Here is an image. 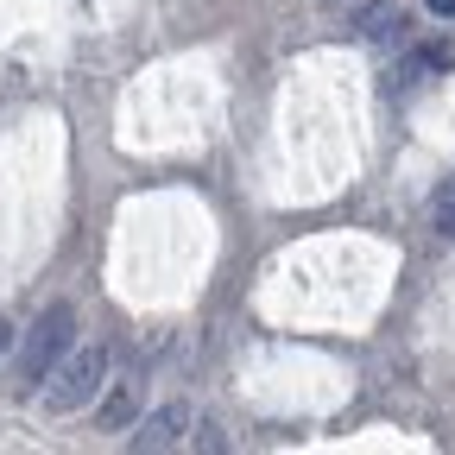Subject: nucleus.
<instances>
[{"label":"nucleus","mask_w":455,"mask_h":455,"mask_svg":"<svg viewBox=\"0 0 455 455\" xmlns=\"http://www.w3.org/2000/svg\"><path fill=\"white\" fill-rule=\"evenodd\" d=\"M133 418H140V379H108V392H95V424L133 430Z\"/></svg>","instance_id":"20e7f679"},{"label":"nucleus","mask_w":455,"mask_h":455,"mask_svg":"<svg viewBox=\"0 0 455 455\" xmlns=\"http://www.w3.org/2000/svg\"><path fill=\"white\" fill-rule=\"evenodd\" d=\"M436 221H443V228H449V235H455V190H449V196H443V209H436Z\"/></svg>","instance_id":"0eeeda50"},{"label":"nucleus","mask_w":455,"mask_h":455,"mask_svg":"<svg viewBox=\"0 0 455 455\" xmlns=\"http://www.w3.org/2000/svg\"><path fill=\"white\" fill-rule=\"evenodd\" d=\"M190 424H196L190 398H164V405H158V411H152V418L133 430V449H146V455H152V449H178Z\"/></svg>","instance_id":"7ed1b4c3"},{"label":"nucleus","mask_w":455,"mask_h":455,"mask_svg":"<svg viewBox=\"0 0 455 455\" xmlns=\"http://www.w3.org/2000/svg\"><path fill=\"white\" fill-rule=\"evenodd\" d=\"M361 32H367V38H386V32H392V7H373V13H361Z\"/></svg>","instance_id":"39448f33"},{"label":"nucleus","mask_w":455,"mask_h":455,"mask_svg":"<svg viewBox=\"0 0 455 455\" xmlns=\"http://www.w3.org/2000/svg\"><path fill=\"white\" fill-rule=\"evenodd\" d=\"M108 367H114V348L108 341H76V348L51 367V386L38 392V405L51 418H70L83 405H95V392L108 386Z\"/></svg>","instance_id":"f257e3e1"},{"label":"nucleus","mask_w":455,"mask_h":455,"mask_svg":"<svg viewBox=\"0 0 455 455\" xmlns=\"http://www.w3.org/2000/svg\"><path fill=\"white\" fill-rule=\"evenodd\" d=\"M424 64H430V70H455V44H430Z\"/></svg>","instance_id":"423d86ee"},{"label":"nucleus","mask_w":455,"mask_h":455,"mask_svg":"<svg viewBox=\"0 0 455 455\" xmlns=\"http://www.w3.org/2000/svg\"><path fill=\"white\" fill-rule=\"evenodd\" d=\"M76 348V310L70 304H44L38 323L26 329V348H20V373L26 379H44V367H57Z\"/></svg>","instance_id":"f03ea898"},{"label":"nucleus","mask_w":455,"mask_h":455,"mask_svg":"<svg viewBox=\"0 0 455 455\" xmlns=\"http://www.w3.org/2000/svg\"><path fill=\"white\" fill-rule=\"evenodd\" d=\"M430 13L436 20H455V0H430Z\"/></svg>","instance_id":"6e6552de"},{"label":"nucleus","mask_w":455,"mask_h":455,"mask_svg":"<svg viewBox=\"0 0 455 455\" xmlns=\"http://www.w3.org/2000/svg\"><path fill=\"white\" fill-rule=\"evenodd\" d=\"M7 348H13V323H7V316H0V355H7Z\"/></svg>","instance_id":"1a4fd4ad"}]
</instances>
